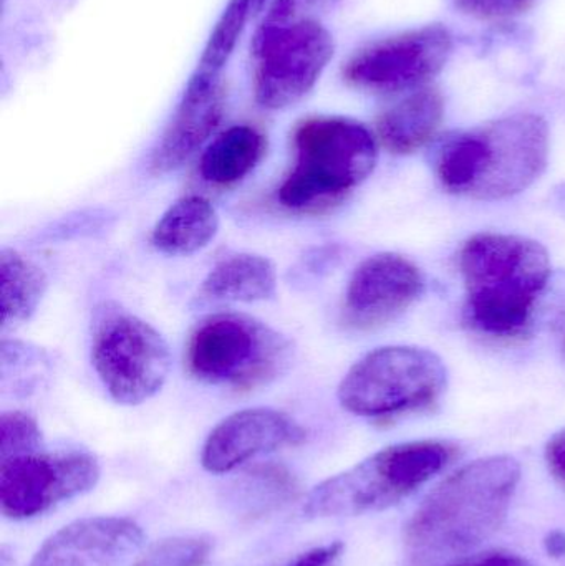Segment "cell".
Instances as JSON below:
<instances>
[{
    "label": "cell",
    "mask_w": 565,
    "mask_h": 566,
    "mask_svg": "<svg viewBox=\"0 0 565 566\" xmlns=\"http://www.w3.org/2000/svg\"><path fill=\"white\" fill-rule=\"evenodd\" d=\"M520 481V462L511 455L478 459L444 479L405 527L411 565L450 564L493 538L506 521Z\"/></svg>",
    "instance_id": "cell-1"
},
{
    "label": "cell",
    "mask_w": 565,
    "mask_h": 566,
    "mask_svg": "<svg viewBox=\"0 0 565 566\" xmlns=\"http://www.w3.org/2000/svg\"><path fill=\"white\" fill-rule=\"evenodd\" d=\"M547 159L546 119L520 113L448 136L438 149L437 175L451 195L501 201L533 186Z\"/></svg>",
    "instance_id": "cell-2"
},
{
    "label": "cell",
    "mask_w": 565,
    "mask_h": 566,
    "mask_svg": "<svg viewBox=\"0 0 565 566\" xmlns=\"http://www.w3.org/2000/svg\"><path fill=\"white\" fill-rule=\"evenodd\" d=\"M461 277L471 325L491 336H516L530 325L551 277L550 254L523 235L483 232L461 249Z\"/></svg>",
    "instance_id": "cell-3"
},
{
    "label": "cell",
    "mask_w": 565,
    "mask_h": 566,
    "mask_svg": "<svg viewBox=\"0 0 565 566\" xmlns=\"http://www.w3.org/2000/svg\"><path fill=\"white\" fill-rule=\"evenodd\" d=\"M294 166L278 199L299 212L334 208L357 189L377 165V138L362 123L342 116L302 119L292 133Z\"/></svg>",
    "instance_id": "cell-4"
},
{
    "label": "cell",
    "mask_w": 565,
    "mask_h": 566,
    "mask_svg": "<svg viewBox=\"0 0 565 566\" xmlns=\"http://www.w3.org/2000/svg\"><path fill=\"white\" fill-rule=\"evenodd\" d=\"M457 454L443 441H411L368 455L354 468L312 489L308 518H342L387 511L440 474Z\"/></svg>",
    "instance_id": "cell-5"
},
{
    "label": "cell",
    "mask_w": 565,
    "mask_h": 566,
    "mask_svg": "<svg viewBox=\"0 0 565 566\" xmlns=\"http://www.w3.org/2000/svg\"><path fill=\"white\" fill-rule=\"evenodd\" d=\"M291 339L244 313L206 316L189 335L186 366L199 381L254 391L284 375L292 363Z\"/></svg>",
    "instance_id": "cell-6"
},
{
    "label": "cell",
    "mask_w": 565,
    "mask_h": 566,
    "mask_svg": "<svg viewBox=\"0 0 565 566\" xmlns=\"http://www.w3.org/2000/svg\"><path fill=\"white\" fill-rule=\"evenodd\" d=\"M322 20L268 10L251 45L259 105L289 108L314 88L335 52L334 36Z\"/></svg>",
    "instance_id": "cell-7"
},
{
    "label": "cell",
    "mask_w": 565,
    "mask_h": 566,
    "mask_svg": "<svg viewBox=\"0 0 565 566\" xmlns=\"http://www.w3.org/2000/svg\"><path fill=\"white\" fill-rule=\"evenodd\" d=\"M447 381V366L437 353L417 346H384L348 369L337 396L352 415L394 418L433 405Z\"/></svg>",
    "instance_id": "cell-8"
},
{
    "label": "cell",
    "mask_w": 565,
    "mask_h": 566,
    "mask_svg": "<svg viewBox=\"0 0 565 566\" xmlns=\"http://www.w3.org/2000/svg\"><path fill=\"white\" fill-rule=\"evenodd\" d=\"M92 365L113 401L138 406L168 381L171 352L145 319L105 303L93 322Z\"/></svg>",
    "instance_id": "cell-9"
},
{
    "label": "cell",
    "mask_w": 565,
    "mask_h": 566,
    "mask_svg": "<svg viewBox=\"0 0 565 566\" xmlns=\"http://www.w3.org/2000/svg\"><path fill=\"white\" fill-rule=\"evenodd\" d=\"M98 461L86 452L23 455L0 464V505L12 521H29L98 484Z\"/></svg>",
    "instance_id": "cell-10"
},
{
    "label": "cell",
    "mask_w": 565,
    "mask_h": 566,
    "mask_svg": "<svg viewBox=\"0 0 565 566\" xmlns=\"http://www.w3.org/2000/svg\"><path fill=\"white\" fill-rule=\"evenodd\" d=\"M444 27L427 25L368 43L345 63L344 80L368 93H398L423 85L443 70L451 53Z\"/></svg>",
    "instance_id": "cell-11"
},
{
    "label": "cell",
    "mask_w": 565,
    "mask_h": 566,
    "mask_svg": "<svg viewBox=\"0 0 565 566\" xmlns=\"http://www.w3.org/2000/svg\"><path fill=\"white\" fill-rule=\"evenodd\" d=\"M425 290L420 269L395 252L365 259L345 290V322L357 329L387 325L410 308Z\"/></svg>",
    "instance_id": "cell-12"
},
{
    "label": "cell",
    "mask_w": 565,
    "mask_h": 566,
    "mask_svg": "<svg viewBox=\"0 0 565 566\" xmlns=\"http://www.w3.org/2000/svg\"><path fill=\"white\" fill-rule=\"evenodd\" d=\"M304 429L285 412L242 409L222 419L202 446L201 464L211 474H228L258 455L304 441Z\"/></svg>",
    "instance_id": "cell-13"
},
{
    "label": "cell",
    "mask_w": 565,
    "mask_h": 566,
    "mask_svg": "<svg viewBox=\"0 0 565 566\" xmlns=\"http://www.w3.org/2000/svg\"><path fill=\"white\" fill-rule=\"evenodd\" d=\"M145 544L132 518H80L50 535L29 566H123Z\"/></svg>",
    "instance_id": "cell-14"
},
{
    "label": "cell",
    "mask_w": 565,
    "mask_h": 566,
    "mask_svg": "<svg viewBox=\"0 0 565 566\" xmlns=\"http://www.w3.org/2000/svg\"><path fill=\"white\" fill-rule=\"evenodd\" d=\"M226 112L221 76L192 73L181 102L151 156V169L166 175L181 168L211 138Z\"/></svg>",
    "instance_id": "cell-15"
},
{
    "label": "cell",
    "mask_w": 565,
    "mask_h": 566,
    "mask_svg": "<svg viewBox=\"0 0 565 566\" xmlns=\"http://www.w3.org/2000/svg\"><path fill=\"white\" fill-rule=\"evenodd\" d=\"M444 99L435 88L418 90L381 113L375 123L380 145L394 155H411L433 139L443 123Z\"/></svg>",
    "instance_id": "cell-16"
},
{
    "label": "cell",
    "mask_w": 565,
    "mask_h": 566,
    "mask_svg": "<svg viewBox=\"0 0 565 566\" xmlns=\"http://www.w3.org/2000/svg\"><path fill=\"white\" fill-rule=\"evenodd\" d=\"M219 231V216L202 196H186L159 218L151 242L166 255H192L208 248Z\"/></svg>",
    "instance_id": "cell-17"
},
{
    "label": "cell",
    "mask_w": 565,
    "mask_h": 566,
    "mask_svg": "<svg viewBox=\"0 0 565 566\" xmlns=\"http://www.w3.org/2000/svg\"><path fill=\"white\" fill-rule=\"evenodd\" d=\"M268 151V139L254 126L236 125L222 132L202 153L199 172L209 185H238Z\"/></svg>",
    "instance_id": "cell-18"
},
{
    "label": "cell",
    "mask_w": 565,
    "mask_h": 566,
    "mask_svg": "<svg viewBox=\"0 0 565 566\" xmlns=\"http://www.w3.org/2000/svg\"><path fill=\"white\" fill-rule=\"evenodd\" d=\"M278 272L268 258L236 254L218 262L202 282V295L226 302L254 303L272 298Z\"/></svg>",
    "instance_id": "cell-19"
},
{
    "label": "cell",
    "mask_w": 565,
    "mask_h": 566,
    "mask_svg": "<svg viewBox=\"0 0 565 566\" xmlns=\"http://www.w3.org/2000/svg\"><path fill=\"white\" fill-rule=\"evenodd\" d=\"M2 279V335L32 318L45 296V272L13 249L0 252Z\"/></svg>",
    "instance_id": "cell-20"
},
{
    "label": "cell",
    "mask_w": 565,
    "mask_h": 566,
    "mask_svg": "<svg viewBox=\"0 0 565 566\" xmlns=\"http://www.w3.org/2000/svg\"><path fill=\"white\" fill-rule=\"evenodd\" d=\"M297 495L291 472L281 465H259L249 471L236 488L232 502L249 517L264 515L287 504Z\"/></svg>",
    "instance_id": "cell-21"
},
{
    "label": "cell",
    "mask_w": 565,
    "mask_h": 566,
    "mask_svg": "<svg viewBox=\"0 0 565 566\" xmlns=\"http://www.w3.org/2000/svg\"><path fill=\"white\" fill-rule=\"evenodd\" d=\"M252 10V0H229L224 12L216 22L215 30L202 50L196 72L202 75L221 76L222 69L244 32L245 22Z\"/></svg>",
    "instance_id": "cell-22"
},
{
    "label": "cell",
    "mask_w": 565,
    "mask_h": 566,
    "mask_svg": "<svg viewBox=\"0 0 565 566\" xmlns=\"http://www.w3.org/2000/svg\"><path fill=\"white\" fill-rule=\"evenodd\" d=\"M212 545L205 535L166 538L148 548L133 566H205L211 558Z\"/></svg>",
    "instance_id": "cell-23"
},
{
    "label": "cell",
    "mask_w": 565,
    "mask_h": 566,
    "mask_svg": "<svg viewBox=\"0 0 565 566\" xmlns=\"http://www.w3.org/2000/svg\"><path fill=\"white\" fill-rule=\"evenodd\" d=\"M43 438L32 416L6 411L0 416V461L42 452Z\"/></svg>",
    "instance_id": "cell-24"
},
{
    "label": "cell",
    "mask_w": 565,
    "mask_h": 566,
    "mask_svg": "<svg viewBox=\"0 0 565 566\" xmlns=\"http://www.w3.org/2000/svg\"><path fill=\"white\" fill-rule=\"evenodd\" d=\"M458 9L474 19L501 22L531 9L534 0H454Z\"/></svg>",
    "instance_id": "cell-25"
},
{
    "label": "cell",
    "mask_w": 565,
    "mask_h": 566,
    "mask_svg": "<svg viewBox=\"0 0 565 566\" xmlns=\"http://www.w3.org/2000/svg\"><path fill=\"white\" fill-rule=\"evenodd\" d=\"M546 464L554 481L565 488V428L547 442Z\"/></svg>",
    "instance_id": "cell-26"
},
{
    "label": "cell",
    "mask_w": 565,
    "mask_h": 566,
    "mask_svg": "<svg viewBox=\"0 0 565 566\" xmlns=\"http://www.w3.org/2000/svg\"><path fill=\"white\" fill-rule=\"evenodd\" d=\"M342 552H344V545L341 542L322 545V547L301 555L294 564L287 566H334L335 562L341 558Z\"/></svg>",
    "instance_id": "cell-27"
},
{
    "label": "cell",
    "mask_w": 565,
    "mask_h": 566,
    "mask_svg": "<svg viewBox=\"0 0 565 566\" xmlns=\"http://www.w3.org/2000/svg\"><path fill=\"white\" fill-rule=\"evenodd\" d=\"M453 566H536L527 558L511 552H490Z\"/></svg>",
    "instance_id": "cell-28"
},
{
    "label": "cell",
    "mask_w": 565,
    "mask_h": 566,
    "mask_svg": "<svg viewBox=\"0 0 565 566\" xmlns=\"http://www.w3.org/2000/svg\"><path fill=\"white\" fill-rule=\"evenodd\" d=\"M544 551L550 555L551 558H559L565 557V532L564 531H553L544 537Z\"/></svg>",
    "instance_id": "cell-29"
},
{
    "label": "cell",
    "mask_w": 565,
    "mask_h": 566,
    "mask_svg": "<svg viewBox=\"0 0 565 566\" xmlns=\"http://www.w3.org/2000/svg\"><path fill=\"white\" fill-rule=\"evenodd\" d=\"M268 2L269 0H252V10H254L255 13H259L264 9L265 3Z\"/></svg>",
    "instance_id": "cell-30"
}]
</instances>
